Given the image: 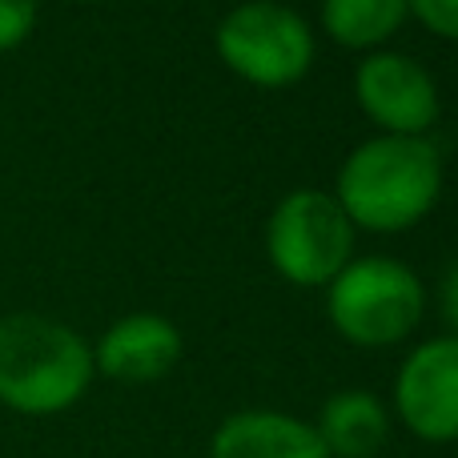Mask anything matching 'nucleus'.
Returning <instances> with one entry per match:
<instances>
[{
	"mask_svg": "<svg viewBox=\"0 0 458 458\" xmlns=\"http://www.w3.org/2000/svg\"><path fill=\"white\" fill-rule=\"evenodd\" d=\"M394 414L422 443H458V338H427L394 374Z\"/></svg>",
	"mask_w": 458,
	"mask_h": 458,
	"instance_id": "nucleus-7",
	"label": "nucleus"
},
{
	"mask_svg": "<svg viewBox=\"0 0 458 458\" xmlns=\"http://www.w3.org/2000/svg\"><path fill=\"white\" fill-rule=\"evenodd\" d=\"M406 8L427 32L443 40H458V0H406Z\"/></svg>",
	"mask_w": 458,
	"mask_h": 458,
	"instance_id": "nucleus-13",
	"label": "nucleus"
},
{
	"mask_svg": "<svg viewBox=\"0 0 458 458\" xmlns=\"http://www.w3.org/2000/svg\"><path fill=\"white\" fill-rule=\"evenodd\" d=\"M427 310V285L398 258H350L326 285L330 326L362 350H386L411 338Z\"/></svg>",
	"mask_w": 458,
	"mask_h": 458,
	"instance_id": "nucleus-3",
	"label": "nucleus"
},
{
	"mask_svg": "<svg viewBox=\"0 0 458 458\" xmlns=\"http://www.w3.org/2000/svg\"><path fill=\"white\" fill-rule=\"evenodd\" d=\"M354 101L386 137H427L438 121V85L427 64L374 48L354 69Z\"/></svg>",
	"mask_w": 458,
	"mask_h": 458,
	"instance_id": "nucleus-6",
	"label": "nucleus"
},
{
	"mask_svg": "<svg viewBox=\"0 0 458 458\" xmlns=\"http://www.w3.org/2000/svg\"><path fill=\"white\" fill-rule=\"evenodd\" d=\"M177 362H182V330L153 310L117 318L93 346L97 374L125 382V386L165 378Z\"/></svg>",
	"mask_w": 458,
	"mask_h": 458,
	"instance_id": "nucleus-8",
	"label": "nucleus"
},
{
	"mask_svg": "<svg viewBox=\"0 0 458 458\" xmlns=\"http://www.w3.org/2000/svg\"><path fill=\"white\" fill-rule=\"evenodd\" d=\"M443 318L451 326V334L458 338V261L443 274Z\"/></svg>",
	"mask_w": 458,
	"mask_h": 458,
	"instance_id": "nucleus-14",
	"label": "nucleus"
},
{
	"mask_svg": "<svg viewBox=\"0 0 458 458\" xmlns=\"http://www.w3.org/2000/svg\"><path fill=\"white\" fill-rule=\"evenodd\" d=\"M269 266L290 285H330L354 258V225L326 190H293L266 222Z\"/></svg>",
	"mask_w": 458,
	"mask_h": 458,
	"instance_id": "nucleus-5",
	"label": "nucleus"
},
{
	"mask_svg": "<svg viewBox=\"0 0 458 458\" xmlns=\"http://www.w3.org/2000/svg\"><path fill=\"white\" fill-rule=\"evenodd\" d=\"M406 0H322V29L342 48L374 53L406 24Z\"/></svg>",
	"mask_w": 458,
	"mask_h": 458,
	"instance_id": "nucleus-11",
	"label": "nucleus"
},
{
	"mask_svg": "<svg viewBox=\"0 0 458 458\" xmlns=\"http://www.w3.org/2000/svg\"><path fill=\"white\" fill-rule=\"evenodd\" d=\"M443 198V157L427 137H370L338 169L334 201L354 229L403 233L427 222Z\"/></svg>",
	"mask_w": 458,
	"mask_h": 458,
	"instance_id": "nucleus-1",
	"label": "nucleus"
},
{
	"mask_svg": "<svg viewBox=\"0 0 458 458\" xmlns=\"http://www.w3.org/2000/svg\"><path fill=\"white\" fill-rule=\"evenodd\" d=\"M214 48L233 77L258 89H290L314 64V29L277 0H245L217 21Z\"/></svg>",
	"mask_w": 458,
	"mask_h": 458,
	"instance_id": "nucleus-4",
	"label": "nucleus"
},
{
	"mask_svg": "<svg viewBox=\"0 0 458 458\" xmlns=\"http://www.w3.org/2000/svg\"><path fill=\"white\" fill-rule=\"evenodd\" d=\"M93 346L45 314L0 318V406L29 419L64 414L93 386Z\"/></svg>",
	"mask_w": 458,
	"mask_h": 458,
	"instance_id": "nucleus-2",
	"label": "nucleus"
},
{
	"mask_svg": "<svg viewBox=\"0 0 458 458\" xmlns=\"http://www.w3.org/2000/svg\"><path fill=\"white\" fill-rule=\"evenodd\" d=\"M209 458H330L314 422L285 411H237L217 422Z\"/></svg>",
	"mask_w": 458,
	"mask_h": 458,
	"instance_id": "nucleus-9",
	"label": "nucleus"
},
{
	"mask_svg": "<svg viewBox=\"0 0 458 458\" xmlns=\"http://www.w3.org/2000/svg\"><path fill=\"white\" fill-rule=\"evenodd\" d=\"M330 458H374L390 438V411L370 390H338L314 422Z\"/></svg>",
	"mask_w": 458,
	"mask_h": 458,
	"instance_id": "nucleus-10",
	"label": "nucleus"
},
{
	"mask_svg": "<svg viewBox=\"0 0 458 458\" xmlns=\"http://www.w3.org/2000/svg\"><path fill=\"white\" fill-rule=\"evenodd\" d=\"M37 24V0H0V53L24 45Z\"/></svg>",
	"mask_w": 458,
	"mask_h": 458,
	"instance_id": "nucleus-12",
	"label": "nucleus"
}]
</instances>
